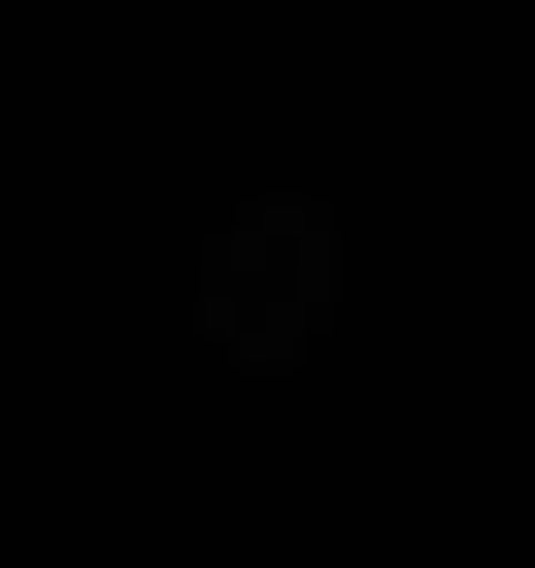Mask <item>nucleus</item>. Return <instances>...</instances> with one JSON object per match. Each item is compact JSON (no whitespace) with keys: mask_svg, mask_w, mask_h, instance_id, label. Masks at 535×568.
I'll list each match as a JSON object with an SVG mask.
<instances>
[]
</instances>
